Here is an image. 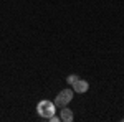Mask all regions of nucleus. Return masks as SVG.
<instances>
[{
  "label": "nucleus",
  "mask_w": 124,
  "mask_h": 122,
  "mask_svg": "<svg viewBox=\"0 0 124 122\" xmlns=\"http://www.w3.org/2000/svg\"><path fill=\"white\" fill-rule=\"evenodd\" d=\"M37 112L40 114V117H43V119H48L50 115H53V114L56 112V106L53 101H48V99H43V101H40L37 104Z\"/></svg>",
  "instance_id": "nucleus-1"
},
{
  "label": "nucleus",
  "mask_w": 124,
  "mask_h": 122,
  "mask_svg": "<svg viewBox=\"0 0 124 122\" xmlns=\"http://www.w3.org/2000/svg\"><path fill=\"white\" fill-rule=\"evenodd\" d=\"M71 99H73V89H63V91H60L58 96L55 97V106L56 107H66L68 104L71 102Z\"/></svg>",
  "instance_id": "nucleus-2"
},
{
  "label": "nucleus",
  "mask_w": 124,
  "mask_h": 122,
  "mask_svg": "<svg viewBox=\"0 0 124 122\" xmlns=\"http://www.w3.org/2000/svg\"><path fill=\"white\" fill-rule=\"evenodd\" d=\"M88 89H89V84H88V81H85V79H78L76 83L73 84V91H75V93L83 94V93H86Z\"/></svg>",
  "instance_id": "nucleus-3"
},
{
  "label": "nucleus",
  "mask_w": 124,
  "mask_h": 122,
  "mask_svg": "<svg viewBox=\"0 0 124 122\" xmlns=\"http://www.w3.org/2000/svg\"><path fill=\"white\" fill-rule=\"evenodd\" d=\"M60 112H61V115H60V119H61L63 122H71L73 119H75V115H73V112H71V111H70L68 107H61V111H60Z\"/></svg>",
  "instance_id": "nucleus-4"
},
{
  "label": "nucleus",
  "mask_w": 124,
  "mask_h": 122,
  "mask_svg": "<svg viewBox=\"0 0 124 122\" xmlns=\"http://www.w3.org/2000/svg\"><path fill=\"white\" fill-rule=\"evenodd\" d=\"M78 79H79V78H78L76 74H70V76L66 78V83H68V84H71V86H73V84H75V83L78 81Z\"/></svg>",
  "instance_id": "nucleus-5"
},
{
  "label": "nucleus",
  "mask_w": 124,
  "mask_h": 122,
  "mask_svg": "<svg viewBox=\"0 0 124 122\" xmlns=\"http://www.w3.org/2000/svg\"><path fill=\"white\" fill-rule=\"evenodd\" d=\"M46 121H50V122H60V121H61V119H60L58 115H55V114H53V115H50V117H48Z\"/></svg>",
  "instance_id": "nucleus-6"
}]
</instances>
